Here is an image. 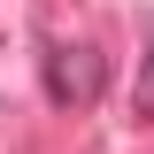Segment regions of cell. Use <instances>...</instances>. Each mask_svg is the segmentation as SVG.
<instances>
[{
    "label": "cell",
    "mask_w": 154,
    "mask_h": 154,
    "mask_svg": "<svg viewBox=\"0 0 154 154\" xmlns=\"http://www.w3.org/2000/svg\"><path fill=\"white\" fill-rule=\"evenodd\" d=\"M38 85H46V100H54V108H93L100 85H108V62H100L93 46L46 38V46H38Z\"/></svg>",
    "instance_id": "6da1fadb"
},
{
    "label": "cell",
    "mask_w": 154,
    "mask_h": 154,
    "mask_svg": "<svg viewBox=\"0 0 154 154\" xmlns=\"http://www.w3.org/2000/svg\"><path fill=\"white\" fill-rule=\"evenodd\" d=\"M146 116H154V46H146Z\"/></svg>",
    "instance_id": "7a4b0ae2"
}]
</instances>
